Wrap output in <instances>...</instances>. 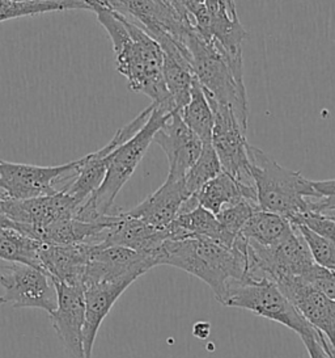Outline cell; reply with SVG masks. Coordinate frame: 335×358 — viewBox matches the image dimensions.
<instances>
[{
	"label": "cell",
	"instance_id": "obj_21",
	"mask_svg": "<svg viewBox=\"0 0 335 358\" xmlns=\"http://www.w3.org/2000/svg\"><path fill=\"white\" fill-rule=\"evenodd\" d=\"M181 236H197L207 238L211 241L221 243L224 245L232 247L236 238L232 236L218 221L216 215L206 210L202 206H197L191 210L179 213L177 218L170 223Z\"/></svg>",
	"mask_w": 335,
	"mask_h": 358
},
{
	"label": "cell",
	"instance_id": "obj_14",
	"mask_svg": "<svg viewBox=\"0 0 335 358\" xmlns=\"http://www.w3.org/2000/svg\"><path fill=\"white\" fill-rule=\"evenodd\" d=\"M169 238L170 234L168 227L156 229L139 218L128 215L126 211L114 210L98 244L119 245L144 253L154 259L157 266V251Z\"/></svg>",
	"mask_w": 335,
	"mask_h": 358
},
{
	"label": "cell",
	"instance_id": "obj_5",
	"mask_svg": "<svg viewBox=\"0 0 335 358\" xmlns=\"http://www.w3.org/2000/svg\"><path fill=\"white\" fill-rule=\"evenodd\" d=\"M154 104V103H152ZM173 112L154 104V110L144 127L134 137L114 148L107 158V169L100 188L89 197L91 203L100 215H109L114 211L115 197L134 175L147 150L154 142L157 130L163 127Z\"/></svg>",
	"mask_w": 335,
	"mask_h": 358
},
{
	"label": "cell",
	"instance_id": "obj_28",
	"mask_svg": "<svg viewBox=\"0 0 335 358\" xmlns=\"http://www.w3.org/2000/svg\"><path fill=\"white\" fill-rule=\"evenodd\" d=\"M257 209H258L257 203L249 200H241L224 208L216 215V218L221 223V226L225 229V231L232 236H237L240 235L245 223L251 218V214Z\"/></svg>",
	"mask_w": 335,
	"mask_h": 358
},
{
	"label": "cell",
	"instance_id": "obj_39",
	"mask_svg": "<svg viewBox=\"0 0 335 358\" xmlns=\"http://www.w3.org/2000/svg\"><path fill=\"white\" fill-rule=\"evenodd\" d=\"M333 217H335V215H333Z\"/></svg>",
	"mask_w": 335,
	"mask_h": 358
},
{
	"label": "cell",
	"instance_id": "obj_3",
	"mask_svg": "<svg viewBox=\"0 0 335 358\" xmlns=\"http://www.w3.org/2000/svg\"><path fill=\"white\" fill-rule=\"evenodd\" d=\"M190 55V64L202 88L227 106L248 129V97L244 83L242 55H232L214 40H206L193 27L181 37Z\"/></svg>",
	"mask_w": 335,
	"mask_h": 358
},
{
	"label": "cell",
	"instance_id": "obj_35",
	"mask_svg": "<svg viewBox=\"0 0 335 358\" xmlns=\"http://www.w3.org/2000/svg\"><path fill=\"white\" fill-rule=\"evenodd\" d=\"M221 7L230 15L232 19H239L237 11H236V3L234 0H220Z\"/></svg>",
	"mask_w": 335,
	"mask_h": 358
},
{
	"label": "cell",
	"instance_id": "obj_1",
	"mask_svg": "<svg viewBox=\"0 0 335 358\" xmlns=\"http://www.w3.org/2000/svg\"><path fill=\"white\" fill-rule=\"evenodd\" d=\"M97 20L113 43L115 66L128 83V88L148 96L154 104L174 112L163 76V50L160 45L119 12L96 8Z\"/></svg>",
	"mask_w": 335,
	"mask_h": 358
},
{
	"label": "cell",
	"instance_id": "obj_12",
	"mask_svg": "<svg viewBox=\"0 0 335 358\" xmlns=\"http://www.w3.org/2000/svg\"><path fill=\"white\" fill-rule=\"evenodd\" d=\"M54 282V281H52ZM57 290V308L49 314L55 334L70 358H85L83 347V286L54 282Z\"/></svg>",
	"mask_w": 335,
	"mask_h": 358
},
{
	"label": "cell",
	"instance_id": "obj_36",
	"mask_svg": "<svg viewBox=\"0 0 335 358\" xmlns=\"http://www.w3.org/2000/svg\"><path fill=\"white\" fill-rule=\"evenodd\" d=\"M3 227H12V223H10V220L6 217L4 211L1 209V203H0V229H3Z\"/></svg>",
	"mask_w": 335,
	"mask_h": 358
},
{
	"label": "cell",
	"instance_id": "obj_33",
	"mask_svg": "<svg viewBox=\"0 0 335 358\" xmlns=\"http://www.w3.org/2000/svg\"><path fill=\"white\" fill-rule=\"evenodd\" d=\"M172 4L179 16L191 24V16L204 7V0H172Z\"/></svg>",
	"mask_w": 335,
	"mask_h": 358
},
{
	"label": "cell",
	"instance_id": "obj_26",
	"mask_svg": "<svg viewBox=\"0 0 335 358\" xmlns=\"http://www.w3.org/2000/svg\"><path fill=\"white\" fill-rule=\"evenodd\" d=\"M220 172L221 166L215 150L211 143H204L200 155L185 176V187L188 194H197L203 185L216 178Z\"/></svg>",
	"mask_w": 335,
	"mask_h": 358
},
{
	"label": "cell",
	"instance_id": "obj_32",
	"mask_svg": "<svg viewBox=\"0 0 335 358\" xmlns=\"http://www.w3.org/2000/svg\"><path fill=\"white\" fill-rule=\"evenodd\" d=\"M311 358H334L333 350L324 336H300Z\"/></svg>",
	"mask_w": 335,
	"mask_h": 358
},
{
	"label": "cell",
	"instance_id": "obj_7",
	"mask_svg": "<svg viewBox=\"0 0 335 358\" xmlns=\"http://www.w3.org/2000/svg\"><path fill=\"white\" fill-rule=\"evenodd\" d=\"M82 159L55 167L10 163L0 159V200H31L62 192L73 181Z\"/></svg>",
	"mask_w": 335,
	"mask_h": 358
},
{
	"label": "cell",
	"instance_id": "obj_38",
	"mask_svg": "<svg viewBox=\"0 0 335 358\" xmlns=\"http://www.w3.org/2000/svg\"><path fill=\"white\" fill-rule=\"evenodd\" d=\"M80 1H83V0H80ZM83 3H84V1H83Z\"/></svg>",
	"mask_w": 335,
	"mask_h": 358
},
{
	"label": "cell",
	"instance_id": "obj_30",
	"mask_svg": "<svg viewBox=\"0 0 335 358\" xmlns=\"http://www.w3.org/2000/svg\"><path fill=\"white\" fill-rule=\"evenodd\" d=\"M302 280L332 301H335V271L313 264Z\"/></svg>",
	"mask_w": 335,
	"mask_h": 358
},
{
	"label": "cell",
	"instance_id": "obj_27",
	"mask_svg": "<svg viewBox=\"0 0 335 358\" xmlns=\"http://www.w3.org/2000/svg\"><path fill=\"white\" fill-rule=\"evenodd\" d=\"M296 230L302 235L304 242L306 244L314 263L335 271V245L327 239L317 235L315 232L309 230L304 224H293Z\"/></svg>",
	"mask_w": 335,
	"mask_h": 358
},
{
	"label": "cell",
	"instance_id": "obj_2",
	"mask_svg": "<svg viewBox=\"0 0 335 358\" xmlns=\"http://www.w3.org/2000/svg\"><path fill=\"white\" fill-rule=\"evenodd\" d=\"M156 263L193 274L220 301L230 285L245 277L246 239L239 235L232 247L197 236L167 239L157 251Z\"/></svg>",
	"mask_w": 335,
	"mask_h": 358
},
{
	"label": "cell",
	"instance_id": "obj_29",
	"mask_svg": "<svg viewBox=\"0 0 335 358\" xmlns=\"http://www.w3.org/2000/svg\"><path fill=\"white\" fill-rule=\"evenodd\" d=\"M292 224H304L317 235L327 239L335 245V217L308 211L297 215L291 221Z\"/></svg>",
	"mask_w": 335,
	"mask_h": 358
},
{
	"label": "cell",
	"instance_id": "obj_19",
	"mask_svg": "<svg viewBox=\"0 0 335 358\" xmlns=\"http://www.w3.org/2000/svg\"><path fill=\"white\" fill-rule=\"evenodd\" d=\"M194 197L199 206L215 215H218L224 208L241 200H249L257 203L255 187L242 185L223 171L216 178L209 180L206 185H203L202 189L194 194Z\"/></svg>",
	"mask_w": 335,
	"mask_h": 358
},
{
	"label": "cell",
	"instance_id": "obj_10",
	"mask_svg": "<svg viewBox=\"0 0 335 358\" xmlns=\"http://www.w3.org/2000/svg\"><path fill=\"white\" fill-rule=\"evenodd\" d=\"M0 286L4 289L0 306L40 308L47 314L57 308L55 286L50 275L41 268L16 263L0 266Z\"/></svg>",
	"mask_w": 335,
	"mask_h": 358
},
{
	"label": "cell",
	"instance_id": "obj_22",
	"mask_svg": "<svg viewBox=\"0 0 335 358\" xmlns=\"http://www.w3.org/2000/svg\"><path fill=\"white\" fill-rule=\"evenodd\" d=\"M178 115L186 127L202 141V143H211L214 130V112L211 109L206 94L195 79L188 104L184 106Z\"/></svg>",
	"mask_w": 335,
	"mask_h": 358
},
{
	"label": "cell",
	"instance_id": "obj_18",
	"mask_svg": "<svg viewBox=\"0 0 335 358\" xmlns=\"http://www.w3.org/2000/svg\"><path fill=\"white\" fill-rule=\"evenodd\" d=\"M92 244H43L41 268L54 282L83 286Z\"/></svg>",
	"mask_w": 335,
	"mask_h": 358
},
{
	"label": "cell",
	"instance_id": "obj_9",
	"mask_svg": "<svg viewBox=\"0 0 335 358\" xmlns=\"http://www.w3.org/2000/svg\"><path fill=\"white\" fill-rule=\"evenodd\" d=\"M1 209L16 229L41 242L42 234L55 222L73 218L80 203L66 192L31 200H0Z\"/></svg>",
	"mask_w": 335,
	"mask_h": 358
},
{
	"label": "cell",
	"instance_id": "obj_16",
	"mask_svg": "<svg viewBox=\"0 0 335 358\" xmlns=\"http://www.w3.org/2000/svg\"><path fill=\"white\" fill-rule=\"evenodd\" d=\"M131 281L98 282L83 286L84 290V328L83 347L85 358H92L94 345L98 329L105 317L109 315L115 302L125 293Z\"/></svg>",
	"mask_w": 335,
	"mask_h": 358
},
{
	"label": "cell",
	"instance_id": "obj_17",
	"mask_svg": "<svg viewBox=\"0 0 335 358\" xmlns=\"http://www.w3.org/2000/svg\"><path fill=\"white\" fill-rule=\"evenodd\" d=\"M191 196L185 187V179L168 176L165 182L158 189L126 213L156 229H165L177 218L182 205Z\"/></svg>",
	"mask_w": 335,
	"mask_h": 358
},
{
	"label": "cell",
	"instance_id": "obj_31",
	"mask_svg": "<svg viewBox=\"0 0 335 358\" xmlns=\"http://www.w3.org/2000/svg\"><path fill=\"white\" fill-rule=\"evenodd\" d=\"M317 197L309 200L311 211L335 215V179L313 181Z\"/></svg>",
	"mask_w": 335,
	"mask_h": 358
},
{
	"label": "cell",
	"instance_id": "obj_25",
	"mask_svg": "<svg viewBox=\"0 0 335 358\" xmlns=\"http://www.w3.org/2000/svg\"><path fill=\"white\" fill-rule=\"evenodd\" d=\"M66 10H88L80 0H64V1H13L0 0V22L31 16L46 12L66 11Z\"/></svg>",
	"mask_w": 335,
	"mask_h": 358
},
{
	"label": "cell",
	"instance_id": "obj_8",
	"mask_svg": "<svg viewBox=\"0 0 335 358\" xmlns=\"http://www.w3.org/2000/svg\"><path fill=\"white\" fill-rule=\"evenodd\" d=\"M204 91V90H203ZM211 109L214 112V130L211 145L219 158L221 171L246 187H255L251 178V160L246 141V130L227 106H223L206 91Z\"/></svg>",
	"mask_w": 335,
	"mask_h": 358
},
{
	"label": "cell",
	"instance_id": "obj_11",
	"mask_svg": "<svg viewBox=\"0 0 335 358\" xmlns=\"http://www.w3.org/2000/svg\"><path fill=\"white\" fill-rule=\"evenodd\" d=\"M152 257L119 245L92 244L83 286L98 282L131 281L155 268Z\"/></svg>",
	"mask_w": 335,
	"mask_h": 358
},
{
	"label": "cell",
	"instance_id": "obj_34",
	"mask_svg": "<svg viewBox=\"0 0 335 358\" xmlns=\"http://www.w3.org/2000/svg\"><path fill=\"white\" fill-rule=\"evenodd\" d=\"M209 329L211 326L207 322H199L195 326L193 327V335L199 338V340H204L209 335Z\"/></svg>",
	"mask_w": 335,
	"mask_h": 358
},
{
	"label": "cell",
	"instance_id": "obj_6",
	"mask_svg": "<svg viewBox=\"0 0 335 358\" xmlns=\"http://www.w3.org/2000/svg\"><path fill=\"white\" fill-rule=\"evenodd\" d=\"M219 302L223 306L242 308L288 327L299 336H322L304 319L278 285L267 278H244L236 281L230 285Z\"/></svg>",
	"mask_w": 335,
	"mask_h": 358
},
{
	"label": "cell",
	"instance_id": "obj_15",
	"mask_svg": "<svg viewBox=\"0 0 335 358\" xmlns=\"http://www.w3.org/2000/svg\"><path fill=\"white\" fill-rule=\"evenodd\" d=\"M154 142L165 152L169 163L168 176L174 179H185L203 148L202 141L186 127L178 112L170 113L157 130Z\"/></svg>",
	"mask_w": 335,
	"mask_h": 358
},
{
	"label": "cell",
	"instance_id": "obj_23",
	"mask_svg": "<svg viewBox=\"0 0 335 358\" xmlns=\"http://www.w3.org/2000/svg\"><path fill=\"white\" fill-rule=\"evenodd\" d=\"M42 245L16 229H0V260L41 268Z\"/></svg>",
	"mask_w": 335,
	"mask_h": 358
},
{
	"label": "cell",
	"instance_id": "obj_24",
	"mask_svg": "<svg viewBox=\"0 0 335 358\" xmlns=\"http://www.w3.org/2000/svg\"><path fill=\"white\" fill-rule=\"evenodd\" d=\"M200 36L206 40L216 41L232 55H242V43L246 40L248 33L239 19H232L221 8L219 12L209 15V27Z\"/></svg>",
	"mask_w": 335,
	"mask_h": 358
},
{
	"label": "cell",
	"instance_id": "obj_13",
	"mask_svg": "<svg viewBox=\"0 0 335 358\" xmlns=\"http://www.w3.org/2000/svg\"><path fill=\"white\" fill-rule=\"evenodd\" d=\"M275 284L304 319L326 338L335 358V301L305 284L300 277H285Z\"/></svg>",
	"mask_w": 335,
	"mask_h": 358
},
{
	"label": "cell",
	"instance_id": "obj_20",
	"mask_svg": "<svg viewBox=\"0 0 335 358\" xmlns=\"http://www.w3.org/2000/svg\"><path fill=\"white\" fill-rule=\"evenodd\" d=\"M295 231V226L285 217L257 209L245 223L240 235L263 247H275L287 241Z\"/></svg>",
	"mask_w": 335,
	"mask_h": 358
},
{
	"label": "cell",
	"instance_id": "obj_37",
	"mask_svg": "<svg viewBox=\"0 0 335 358\" xmlns=\"http://www.w3.org/2000/svg\"><path fill=\"white\" fill-rule=\"evenodd\" d=\"M13 1H64V0H13Z\"/></svg>",
	"mask_w": 335,
	"mask_h": 358
},
{
	"label": "cell",
	"instance_id": "obj_4",
	"mask_svg": "<svg viewBox=\"0 0 335 358\" xmlns=\"http://www.w3.org/2000/svg\"><path fill=\"white\" fill-rule=\"evenodd\" d=\"M248 154L258 209L279 214L290 222L311 211L309 200L317 197L312 180L284 169L260 148L249 145Z\"/></svg>",
	"mask_w": 335,
	"mask_h": 358
}]
</instances>
